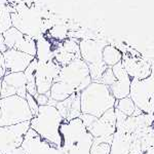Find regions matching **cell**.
<instances>
[{"instance_id": "1", "label": "cell", "mask_w": 154, "mask_h": 154, "mask_svg": "<svg viewBox=\"0 0 154 154\" xmlns=\"http://www.w3.org/2000/svg\"><path fill=\"white\" fill-rule=\"evenodd\" d=\"M116 99L107 85L93 81L80 93L81 113L101 117L106 111L115 106Z\"/></svg>"}, {"instance_id": "2", "label": "cell", "mask_w": 154, "mask_h": 154, "mask_svg": "<svg viewBox=\"0 0 154 154\" xmlns=\"http://www.w3.org/2000/svg\"><path fill=\"white\" fill-rule=\"evenodd\" d=\"M63 121L54 106H39L37 115L30 120V128L35 131L41 139L61 147L60 126Z\"/></svg>"}, {"instance_id": "3", "label": "cell", "mask_w": 154, "mask_h": 154, "mask_svg": "<svg viewBox=\"0 0 154 154\" xmlns=\"http://www.w3.org/2000/svg\"><path fill=\"white\" fill-rule=\"evenodd\" d=\"M104 39H81L79 40V51L80 58L88 65L89 75L93 81L98 82L102 74L105 72L107 67L103 62L102 54L103 49L107 45Z\"/></svg>"}, {"instance_id": "4", "label": "cell", "mask_w": 154, "mask_h": 154, "mask_svg": "<svg viewBox=\"0 0 154 154\" xmlns=\"http://www.w3.org/2000/svg\"><path fill=\"white\" fill-rule=\"evenodd\" d=\"M0 126L19 125L33 118L26 99L19 96L2 98L0 100Z\"/></svg>"}, {"instance_id": "5", "label": "cell", "mask_w": 154, "mask_h": 154, "mask_svg": "<svg viewBox=\"0 0 154 154\" xmlns=\"http://www.w3.org/2000/svg\"><path fill=\"white\" fill-rule=\"evenodd\" d=\"M79 118L94 139H102L112 143L113 136L116 131V116L114 108L106 111L101 117L81 113Z\"/></svg>"}, {"instance_id": "6", "label": "cell", "mask_w": 154, "mask_h": 154, "mask_svg": "<svg viewBox=\"0 0 154 154\" xmlns=\"http://www.w3.org/2000/svg\"><path fill=\"white\" fill-rule=\"evenodd\" d=\"M54 81H62L68 84L74 88L76 93L79 94L93 82L89 75L88 67L81 58L75 59L68 65L62 67Z\"/></svg>"}, {"instance_id": "7", "label": "cell", "mask_w": 154, "mask_h": 154, "mask_svg": "<svg viewBox=\"0 0 154 154\" xmlns=\"http://www.w3.org/2000/svg\"><path fill=\"white\" fill-rule=\"evenodd\" d=\"M130 98L142 113L154 114V78L131 79Z\"/></svg>"}, {"instance_id": "8", "label": "cell", "mask_w": 154, "mask_h": 154, "mask_svg": "<svg viewBox=\"0 0 154 154\" xmlns=\"http://www.w3.org/2000/svg\"><path fill=\"white\" fill-rule=\"evenodd\" d=\"M30 128V121L9 126H0V154H8L21 147L25 134Z\"/></svg>"}, {"instance_id": "9", "label": "cell", "mask_w": 154, "mask_h": 154, "mask_svg": "<svg viewBox=\"0 0 154 154\" xmlns=\"http://www.w3.org/2000/svg\"><path fill=\"white\" fill-rule=\"evenodd\" d=\"M62 67L54 60L48 62L37 61V67L35 70V82L37 88V94L48 95L51 91L54 81L57 79Z\"/></svg>"}, {"instance_id": "10", "label": "cell", "mask_w": 154, "mask_h": 154, "mask_svg": "<svg viewBox=\"0 0 154 154\" xmlns=\"http://www.w3.org/2000/svg\"><path fill=\"white\" fill-rule=\"evenodd\" d=\"M21 147L26 154H67L61 147L41 139L32 128L25 134Z\"/></svg>"}, {"instance_id": "11", "label": "cell", "mask_w": 154, "mask_h": 154, "mask_svg": "<svg viewBox=\"0 0 154 154\" xmlns=\"http://www.w3.org/2000/svg\"><path fill=\"white\" fill-rule=\"evenodd\" d=\"M26 95V78L24 72H6L1 82V99L11 96L25 98Z\"/></svg>"}, {"instance_id": "12", "label": "cell", "mask_w": 154, "mask_h": 154, "mask_svg": "<svg viewBox=\"0 0 154 154\" xmlns=\"http://www.w3.org/2000/svg\"><path fill=\"white\" fill-rule=\"evenodd\" d=\"M112 71L115 75L116 80L112 85L109 86L111 94L116 100H120V99L128 97L130 96L131 78L126 73L122 63L120 62V63L116 64L115 66H113Z\"/></svg>"}, {"instance_id": "13", "label": "cell", "mask_w": 154, "mask_h": 154, "mask_svg": "<svg viewBox=\"0 0 154 154\" xmlns=\"http://www.w3.org/2000/svg\"><path fill=\"white\" fill-rule=\"evenodd\" d=\"M121 63L131 79H145L151 75V65L142 58L123 54Z\"/></svg>"}, {"instance_id": "14", "label": "cell", "mask_w": 154, "mask_h": 154, "mask_svg": "<svg viewBox=\"0 0 154 154\" xmlns=\"http://www.w3.org/2000/svg\"><path fill=\"white\" fill-rule=\"evenodd\" d=\"M2 54H3L6 72H11V73L24 72L34 60V57L17 49H6Z\"/></svg>"}, {"instance_id": "15", "label": "cell", "mask_w": 154, "mask_h": 154, "mask_svg": "<svg viewBox=\"0 0 154 154\" xmlns=\"http://www.w3.org/2000/svg\"><path fill=\"white\" fill-rule=\"evenodd\" d=\"M54 107L61 114L64 121H70L72 119L78 118L81 115L80 94H73L66 100L58 102Z\"/></svg>"}, {"instance_id": "16", "label": "cell", "mask_w": 154, "mask_h": 154, "mask_svg": "<svg viewBox=\"0 0 154 154\" xmlns=\"http://www.w3.org/2000/svg\"><path fill=\"white\" fill-rule=\"evenodd\" d=\"M54 42L48 39L45 35H41L36 39V56L35 59L39 62H48L54 60Z\"/></svg>"}, {"instance_id": "17", "label": "cell", "mask_w": 154, "mask_h": 154, "mask_svg": "<svg viewBox=\"0 0 154 154\" xmlns=\"http://www.w3.org/2000/svg\"><path fill=\"white\" fill-rule=\"evenodd\" d=\"M131 135L116 131L111 143L110 154H131Z\"/></svg>"}, {"instance_id": "18", "label": "cell", "mask_w": 154, "mask_h": 154, "mask_svg": "<svg viewBox=\"0 0 154 154\" xmlns=\"http://www.w3.org/2000/svg\"><path fill=\"white\" fill-rule=\"evenodd\" d=\"M75 93L76 91H74V88H71L68 84L62 82V81H54L48 96L49 100L58 103V102L66 100L67 98H69L71 95H73Z\"/></svg>"}, {"instance_id": "19", "label": "cell", "mask_w": 154, "mask_h": 154, "mask_svg": "<svg viewBox=\"0 0 154 154\" xmlns=\"http://www.w3.org/2000/svg\"><path fill=\"white\" fill-rule=\"evenodd\" d=\"M122 57H123L122 51L116 48L115 45H112L110 43L107 44L105 48H104L103 54H102L104 64L107 67H109V68H112L116 64L120 63L122 61Z\"/></svg>"}, {"instance_id": "20", "label": "cell", "mask_w": 154, "mask_h": 154, "mask_svg": "<svg viewBox=\"0 0 154 154\" xmlns=\"http://www.w3.org/2000/svg\"><path fill=\"white\" fill-rule=\"evenodd\" d=\"M24 37V34L14 27H11L8 30L3 32V42L7 49H17L23 41Z\"/></svg>"}, {"instance_id": "21", "label": "cell", "mask_w": 154, "mask_h": 154, "mask_svg": "<svg viewBox=\"0 0 154 154\" xmlns=\"http://www.w3.org/2000/svg\"><path fill=\"white\" fill-rule=\"evenodd\" d=\"M37 67V60L34 58L33 61L30 63L27 69L24 71L25 78H26V89L29 95L33 96L34 98L38 95L37 94V88L35 82V70Z\"/></svg>"}, {"instance_id": "22", "label": "cell", "mask_w": 154, "mask_h": 154, "mask_svg": "<svg viewBox=\"0 0 154 154\" xmlns=\"http://www.w3.org/2000/svg\"><path fill=\"white\" fill-rule=\"evenodd\" d=\"M68 34H69L68 25H67V23H61L51 27L48 30V33L45 34V36L53 41L62 42L68 38Z\"/></svg>"}, {"instance_id": "23", "label": "cell", "mask_w": 154, "mask_h": 154, "mask_svg": "<svg viewBox=\"0 0 154 154\" xmlns=\"http://www.w3.org/2000/svg\"><path fill=\"white\" fill-rule=\"evenodd\" d=\"M114 108L117 109L118 111H120L121 113H123L128 117V116H133L136 113V111L138 110V108L136 107L130 97L120 99V100H116Z\"/></svg>"}, {"instance_id": "24", "label": "cell", "mask_w": 154, "mask_h": 154, "mask_svg": "<svg viewBox=\"0 0 154 154\" xmlns=\"http://www.w3.org/2000/svg\"><path fill=\"white\" fill-rule=\"evenodd\" d=\"M17 51H20L24 54H27L29 56H32L35 58L36 56V40L30 36L25 35L23 41L17 48Z\"/></svg>"}, {"instance_id": "25", "label": "cell", "mask_w": 154, "mask_h": 154, "mask_svg": "<svg viewBox=\"0 0 154 154\" xmlns=\"http://www.w3.org/2000/svg\"><path fill=\"white\" fill-rule=\"evenodd\" d=\"M111 143L102 139H94L91 154H110Z\"/></svg>"}, {"instance_id": "26", "label": "cell", "mask_w": 154, "mask_h": 154, "mask_svg": "<svg viewBox=\"0 0 154 154\" xmlns=\"http://www.w3.org/2000/svg\"><path fill=\"white\" fill-rule=\"evenodd\" d=\"M115 80H116V78H115V75H114L113 71H112V68H109L108 67V68L105 70V72L102 74L100 80H99L98 82L105 84V85H107L109 88V86H111L114 82H115Z\"/></svg>"}, {"instance_id": "27", "label": "cell", "mask_w": 154, "mask_h": 154, "mask_svg": "<svg viewBox=\"0 0 154 154\" xmlns=\"http://www.w3.org/2000/svg\"><path fill=\"white\" fill-rule=\"evenodd\" d=\"M25 99H26L27 103H28L29 109H30V111H31V113H32V115H33V117H34V116H36L37 113H38L39 106H38V104L36 103L35 98H34L33 96L29 95V94L27 93V95H26V97H25Z\"/></svg>"}, {"instance_id": "28", "label": "cell", "mask_w": 154, "mask_h": 154, "mask_svg": "<svg viewBox=\"0 0 154 154\" xmlns=\"http://www.w3.org/2000/svg\"><path fill=\"white\" fill-rule=\"evenodd\" d=\"M35 100L36 103L38 104V106H45L48 105V102H49V98L48 95H37L35 97Z\"/></svg>"}, {"instance_id": "29", "label": "cell", "mask_w": 154, "mask_h": 154, "mask_svg": "<svg viewBox=\"0 0 154 154\" xmlns=\"http://www.w3.org/2000/svg\"><path fill=\"white\" fill-rule=\"evenodd\" d=\"M5 74H6V69H5V64H4L3 54H0V79L3 78V76Z\"/></svg>"}, {"instance_id": "30", "label": "cell", "mask_w": 154, "mask_h": 154, "mask_svg": "<svg viewBox=\"0 0 154 154\" xmlns=\"http://www.w3.org/2000/svg\"><path fill=\"white\" fill-rule=\"evenodd\" d=\"M8 154H26V153H25V151L23 150V148L19 147V148L14 149V150H12L11 152H9Z\"/></svg>"}, {"instance_id": "31", "label": "cell", "mask_w": 154, "mask_h": 154, "mask_svg": "<svg viewBox=\"0 0 154 154\" xmlns=\"http://www.w3.org/2000/svg\"><path fill=\"white\" fill-rule=\"evenodd\" d=\"M144 154H154V147L150 148L149 150L146 151V152H144Z\"/></svg>"}, {"instance_id": "32", "label": "cell", "mask_w": 154, "mask_h": 154, "mask_svg": "<svg viewBox=\"0 0 154 154\" xmlns=\"http://www.w3.org/2000/svg\"><path fill=\"white\" fill-rule=\"evenodd\" d=\"M1 82H2V79H0V100H1Z\"/></svg>"}, {"instance_id": "33", "label": "cell", "mask_w": 154, "mask_h": 154, "mask_svg": "<svg viewBox=\"0 0 154 154\" xmlns=\"http://www.w3.org/2000/svg\"><path fill=\"white\" fill-rule=\"evenodd\" d=\"M0 116H1V110H0Z\"/></svg>"}]
</instances>
